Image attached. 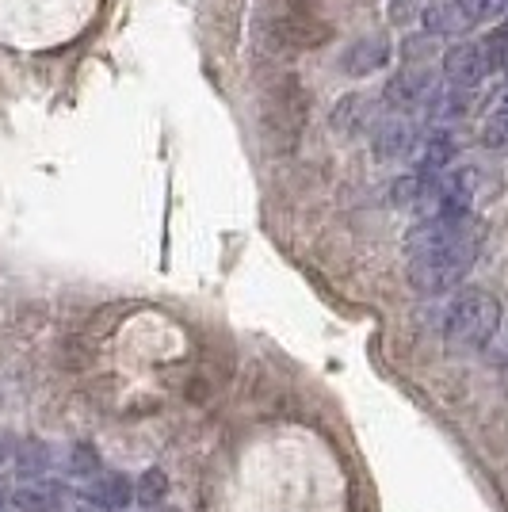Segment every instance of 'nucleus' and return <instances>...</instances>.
<instances>
[{
  "instance_id": "obj_2",
  "label": "nucleus",
  "mask_w": 508,
  "mask_h": 512,
  "mask_svg": "<svg viewBox=\"0 0 508 512\" xmlns=\"http://www.w3.org/2000/svg\"><path fill=\"white\" fill-rule=\"evenodd\" d=\"M501 329V302L489 291H463L447 306L444 341L451 348H482Z\"/></svg>"
},
{
  "instance_id": "obj_8",
  "label": "nucleus",
  "mask_w": 508,
  "mask_h": 512,
  "mask_svg": "<svg viewBox=\"0 0 508 512\" xmlns=\"http://www.w3.org/2000/svg\"><path fill=\"white\" fill-rule=\"evenodd\" d=\"M421 23H424V31L436 35V39H459V35H466V31H474V27L466 23L463 12H459L455 0H436V4L421 16Z\"/></svg>"
},
{
  "instance_id": "obj_7",
  "label": "nucleus",
  "mask_w": 508,
  "mask_h": 512,
  "mask_svg": "<svg viewBox=\"0 0 508 512\" xmlns=\"http://www.w3.org/2000/svg\"><path fill=\"white\" fill-rule=\"evenodd\" d=\"M417 142H421L417 123H409V119H386L375 130V138H371V150H375L379 161H402V157H413Z\"/></svg>"
},
{
  "instance_id": "obj_3",
  "label": "nucleus",
  "mask_w": 508,
  "mask_h": 512,
  "mask_svg": "<svg viewBox=\"0 0 508 512\" xmlns=\"http://www.w3.org/2000/svg\"><path fill=\"white\" fill-rule=\"evenodd\" d=\"M436 73L432 69H424V65H405L398 69L386 88H382V100L390 111H413V107H424L432 100V92H436Z\"/></svg>"
},
{
  "instance_id": "obj_16",
  "label": "nucleus",
  "mask_w": 508,
  "mask_h": 512,
  "mask_svg": "<svg viewBox=\"0 0 508 512\" xmlns=\"http://www.w3.org/2000/svg\"><path fill=\"white\" fill-rule=\"evenodd\" d=\"M486 54H489L493 73H505L508 77V20L493 27V35L486 39Z\"/></svg>"
},
{
  "instance_id": "obj_9",
  "label": "nucleus",
  "mask_w": 508,
  "mask_h": 512,
  "mask_svg": "<svg viewBox=\"0 0 508 512\" xmlns=\"http://www.w3.org/2000/svg\"><path fill=\"white\" fill-rule=\"evenodd\" d=\"M88 501H92L96 509L123 512V509H130V501H134V486H130V478H123V474H104V478H96V482L88 486Z\"/></svg>"
},
{
  "instance_id": "obj_14",
  "label": "nucleus",
  "mask_w": 508,
  "mask_h": 512,
  "mask_svg": "<svg viewBox=\"0 0 508 512\" xmlns=\"http://www.w3.org/2000/svg\"><path fill=\"white\" fill-rule=\"evenodd\" d=\"M165 497H169V478H165V470L161 467L146 470V474L138 478V486H134V501H138L142 509H157Z\"/></svg>"
},
{
  "instance_id": "obj_17",
  "label": "nucleus",
  "mask_w": 508,
  "mask_h": 512,
  "mask_svg": "<svg viewBox=\"0 0 508 512\" xmlns=\"http://www.w3.org/2000/svg\"><path fill=\"white\" fill-rule=\"evenodd\" d=\"M478 142H482L486 150H508V111H497L493 119H486Z\"/></svg>"
},
{
  "instance_id": "obj_6",
  "label": "nucleus",
  "mask_w": 508,
  "mask_h": 512,
  "mask_svg": "<svg viewBox=\"0 0 508 512\" xmlns=\"http://www.w3.org/2000/svg\"><path fill=\"white\" fill-rule=\"evenodd\" d=\"M8 501L20 512H62L69 505V490L62 482H50V478H31L8 493Z\"/></svg>"
},
{
  "instance_id": "obj_4",
  "label": "nucleus",
  "mask_w": 508,
  "mask_h": 512,
  "mask_svg": "<svg viewBox=\"0 0 508 512\" xmlns=\"http://www.w3.org/2000/svg\"><path fill=\"white\" fill-rule=\"evenodd\" d=\"M489 73H493V65H489V54H486V43H459L451 46L444 54V77L447 85L455 88H478L486 81Z\"/></svg>"
},
{
  "instance_id": "obj_13",
  "label": "nucleus",
  "mask_w": 508,
  "mask_h": 512,
  "mask_svg": "<svg viewBox=\"0 0 508 512\" xmlns=\"http://www.w3.org/2000/svg\"><path fill=\"white\" fill-rule=\"evenodd\" d=\"M432 184H436V180H424V176H417V172H409V176H402V180H394L390 195H394L398 207L417 214V207H421L424 199H428V192H432Z\"/></svg>"
},
{
  "instance_id": "obj_19",
  "label": "nucleus",
  "mask_w": 508,
  "mask_h": 512,
  "mask_svg": "<svg viewBox=\"0 0 508 512\" xmlns=\"http://www.w3.org/2000/svg\"><path fill=\"white\" fill-rule=\"evenodd\" d=\"M165 512H176V509H165Z\"/></svg>"
},
{
  "instance_id": "obj_1",
  "label": "nucleus",
  "mask_w": 508,
  "mask_h": 512,
  "mask_svg": "<svg viewBox=\"0 0 508 512\" xmlns=\"http://www.w3.org/2000/svg\"><path fill=\"white\" fill-rule=\"evenodd\" d=\"M482 218L474 214H436L417 218L405 234V276L413 291L440 295L466 279L482 253Z\"/></svg>"
},
{
  "instance_id": "obj_12",
  "label": "nucleus",
  "mask_w": 508,
  "mask_h": 512,
  "mask_svg": "<svg viewBox=\"0 0 508 512\" xmlns=\"http://www.w3.org/2000/svg\"><path fill=\"white\" fill-rule=\"evenodd\" d=\"M367 123H371V100L367 96H344L337 104V111H333V127L340 134H356Z\"/></svg>"
},
{
  "instance_id": "obj_15",
  "label": "nucleus",
  "mask_w": 508,
  "mask_h": 512,
  "mask_svg": "<svg viewBox=\"0 0 508 512\" xmlns=\"http://www.w3.org/2000/svg\"><path fill=\"white\" fill-rule=\"evenodd\" d=\"M459 4V12L466 16L470 27H478V23H489V20H508V0H455Z\"/></svg>"
},
{
  "instance_id": "obj_18",
  "label": "nucleus",
  "mask_w": 508,
  "mask_h": 512,
  "mask_svg": "<svg viewBox=\"0 0 508 512\" xmlns=\"http://www.w3.org/2000/svg\"><path fill=\"white\" fill-rule=\"evenodd\" d=\"M493 104H497V111H508V81H505V88L493 96Z\"/></svg>"
},
{
  "instance_id": "obj_11",
  "label": "nucleus",
  "mask_w": 508,
  "mask_h": 512,
  "mask_svg": "<svg viewBox=\"0 0 508 512\" xmlns=\"http://www.w3.org/2000/svg\"><path fill=\"white\" fill-rule=\"evenodd\" d=\"M386 62H390V43H382V39H363V43L348 46V54L340 58L344 73H352V77L375 73V69H382Z\"/></svg>"
},
{
  "instance_id": "obj_10",
  "label": "nucleus",
  "mask_w": 508,
  "mask_h": 512,
  "mask_svg": "<svg viewBox=\"0 0 508 512\" xmlns=\"http://www.w3.org/2000/svg\"><path fill=\"white\" fill-rule=\"evenodd\" d=\"M466 111H470V92H466V88H455V85L436 88V92H432V100L424 104V115H428L436 127L463 119Z\"/></svg>"
},
{
  "instance_id": "obj_5",
  "label": "nucleus",
  "mask_w": 508,
  "mask_h": 512,
  "mask_svg": "<svg viewBox=\"0 0 508 512\" xmlns=\"http://www.w3.org/2000/svg\"><path fill=\"white\" fill-rule=\"evenodd\" d=\"M459 153V142L447 127H436L432 134H421L417 150H413V172L424 176V180H440L447 172V165L455 161Z\"/></svg>"
}]
</instances>
